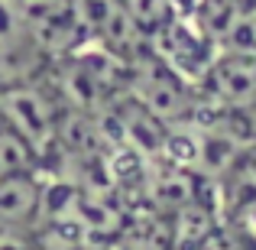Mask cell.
<instances>
[{"label":"cell","instance_id":"1","mask_svg":"<svg viewBox=\"0 0 256 250\" xmlns=\"http://www.w3.org/2000/svg\"><path fill=\"white\" fill-rule=\"evenodd\" d=\"M49 94L30 78L0 85V124L10 127L16 137H23L26 146L36 153V159H46L56 150L62 114L56 107V98H49Z\"/></svg>","mask_w":256,"mask_h":250},{"label":"cell","instance_id":"2","mask_svg":"<svg viewBox=\"0 0 256 250\" xmlns=\"http://www.w3.org/2000/svg\"><path fill=\"white\" fill-rule=\"evenodd\" d=\"M150 52L188 88H198L218 59L220 46L194 23L192 13H175L169 23L150 36Z\"/></svg>","mask_w":256,"mask_h":250},{"label":"cell","instance_id":"3","mask_svg":"<svg viewBox=\"0 0 256 250\" xmlns=\"http://www.w3.org/2000/svg\"><path fill=\"white\" fill-rule=\"evenodd\" d=\"M198 88L218 111H246V107H253L256 104V56L220 49Z\"/></svg>","mask_w":256,"mask_h":250},{"label":"cell","instance_id":"4","mask_svg":"<svg viewBox=\"0 0 256 250\" xmlns=\"http://www.w3.org/2000/svg\"><path fill=\"white\" fill-rule=\"evenodd\" d=\"M39 195H42V182L36 179V169L0 179V227L36 224Z\"/></svg>","mask_w":256,"mask_h":250},{"label":"cell","instance_id":"5","mask_svg":"<svg viewBox=\"0 0 256 250\" xmlns=\"http://www.w3.org/2000/svg\"><path fill=\"white\" fill-rule=\"evenodd\" d=\"M120 7L143 33V39H150L159 26H166L178 13V0H120Z\"/></svg>","mask_w":256,"mask_h":250},{"label":"cell","instance_id":"6","mask_svg":"<svg viewBox=\"0 0 256 250\" xmlns=\"http://www.w3.org/2000/svg\"><path fill=\"white\" fill-rule=\"evenodd\" d=\"M0 49L32 52L26 36V0H0Z\"/></svg>","mask_w":256,"mask_h":250},{"label":"cell","instance_id":"7","mask_svg":"<svg viewBox=\"0 0 256 250\" xmlns=\"http://www.w3.org/2000/svg\"><path fill=\"white\" fill-rule=\"evenodd\" d=\"M36 166H39V159H36V153L26 146V140L16 137L10 127L0 124V179H6V175H13V172L36 169Z\"/></svg>","mask_w":256,"mask_h":250},{"label":"cell","instance_id":"8","mask_svg":"<svg viewBox=\"0 0 256 250\" xmlns=\"http://www.w3.org/2000/svg\"><path fill=\"white\" fill-rule=\"evenodd\" d=\"M220 49H230V52H250V56H256V7H253V10L237 23V30L227 36V43L220 46Z\"/></svg>","mask_w":256,"mask_h":250}]
</instances>
